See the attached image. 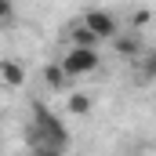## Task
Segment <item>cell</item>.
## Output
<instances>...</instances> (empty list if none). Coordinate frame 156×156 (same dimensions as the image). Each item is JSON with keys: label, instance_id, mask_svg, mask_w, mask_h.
<instances>
[{"label": "cell", "instance_id": "cell-1", "mask_svg": "<svg viewBox=\"0 0 156 156\" xmlns=\"http://www.w3.org/2000/svg\"><path fill=\"white\" fill-rule=\"evenodd\" d=\"M29 142H47L58 149H69V127L66 120L55 116L44 102H33V123H29Z\"/></svg>", "mask_w": 156, "mask_h": 156}, {"label": "cell", "instance_id": "cell-2", "mask_svg": "<svg viewBox=\"0 0 156 156\" xmlns=\"http://www.w3.org/2000/svg\"><path fill=\"white\" fill-rule=\"evenodd\" d=\"M62 73L69 80H76V76H91V73H98L102 69V55L98 51H91V47H69L66 55H62Z\"/></svg>", "mask_w": 156, "mask_h": 156}, {"label": "cell", "instance_id": "cell-3", "mask_svg": "<svg viewBox=\"0 0 156 156\" xmlns=\"http://www.w3.org/2000/svg\"><path fill=\"white\" fill-rule=\"evenodd\" d=\"M80 26H83V29H91V33L98 37V44L120 37L116 15H113V11H105V7H87V11H83V18H80Z\"/></svg>", "mask_w": 156, "mask_h": 156}, {"label": "cell", "instance_id": "cell-4", "mask_svg": "<svg viewBox=\"0 0 156 156\" xmlns=\"http://www.w3.org/2000/svg\"><path fill=\"white\" fill-rule=\"evenodd\" d=\"M26 66L22 62H15V58H0V83L4 87H11V91H18V87H26Z\"/></svg>", "mask_w": 156, "mask_h": 156}, {"label": "cell", "instance_id": "cell-5", "mask_svg": "<svg viewBox=\"0 0 156 156\" xmlns=\"http://www.w3.org/2000/svg\"><path fill=\"white\" fill-rule=\"evenodd\" d=\"M113 47H116L120 58H138V55L145 51V44L138 37H113Z\"/></svg>", "mask_w": 156, "mask_h": 156}, {"label": "cell", "instance_id": "cell-6", "mask_svg": "<svg viewBox=\"0 0 156 156\" xmlns=\"http://www.w3.org/2000/svg\"><path fill=\"white\" fill-rule=\"evenodd\" d=\"M69 47H91V51H98V37L76 22V26H69Z\"/></svg>", "mask_w": 156, "mask_h": 156}, {"label": "cell", "instance_id": "cell-7", "mask_svg": "<svg viewBox=\"0 0 156 156\" xmlns=\"http://www.w3.org/2000/svg\"><path fill=\"white\" fill-rule=\"evenodd\" d=\"M44 83H47L51 91H66V87H69V76L62 73L58 62H47V66H44Z\"/></svg>", "mask_w": 156, "mask_h": 156}, {"label": "cell", "instance_id": "cell-8", "mask_svg": "<svg viewBox=\"0 0 156 156\" xmlns=\"http://www.w3.org/2000/svg\"><path fill=\"white\" fill-rule=\"evenodd\" d=\"M66 105H69V116H87V113H91V94H83V91H69Z\"/></svg>", "mask_w": 156, "mask_h": 156}, {"label": "cell", "instance_id": "cell-9", "mask_svg": "<svg viewBox=\"0 0 156 156\" xmlns=\"http://www.w3.org/2000/svg\"><path fill=\"white\" fill-rule=\"evenodd\" d=\"M0 22H15V0H0Z\"/></svg>", "mask_w": 156, "mask_h": 156}, {"label": "cell", "instance_id": "cell-10", "mask_svg": "<svg viewBox=\"0 0 156 156\" xmlns=\"http://www.w3.org/2000/svg\"><path fill=\"white\" fill-rule=\"evenodd\" d=\"M142 73H145V76L156 73V55H153V51H145V58H142Z\"/></svg>", "mask_w": 156, "mask_h": 156}, {"label": "cell", "instance_id": "cell-11", "mask_svg": "<svg viewBox=\"0 0 156 156\" xmlns=\"http://www.w3.org/2000/svg\"><path fill=\"white\" fill-rule=\"evenodd\" d=\"M134 26H138V29H145V26H149V11H145V7H138V11H134Z\"/></svg>", "mask_w": 156, "mask_h": 156}]
</instances>
